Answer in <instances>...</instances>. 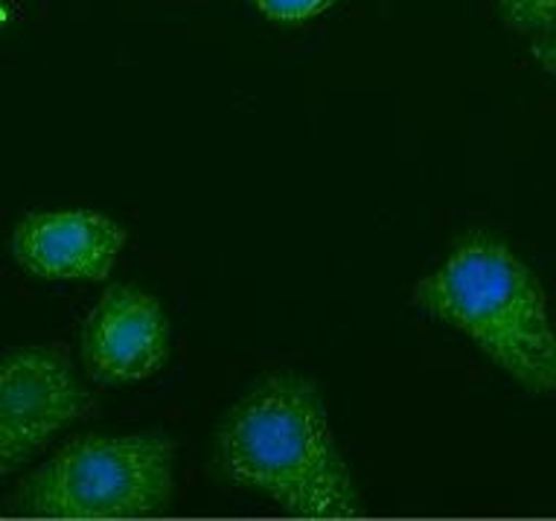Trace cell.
Instances as JSON below:
<instances>
[{
    "label": "cell",
    "instance_id": "cell-1",
    "mask_svg": "<svg viewBox=\"0 0 556 521\" xmlns=\"http://www.w3.org/2000/svg\"><path fill=\"white\" fill-rule=\"evenodd\" d=\"M216 475L303 519L362 516L318 384L301 373L256 382L216 429Z\"/></svg>",
    "mask_w": 556,
    "mask_h": 521
},
{
    "label": "cell",
    "instance_id": "cell-4",
    "mask_svg": "<svg viewBox=\"0 0 556 521\" xmlns=\"http://www.w3.org/2000/svg\"><path fill=\"white\" fill-rule=\"evenodd\" d=\"M91 405L64 350L21 347L0 356V481L27 467Z\"/></svg>",
    "mask_w": 556,
    "mask_h": 521
},
{
    "label": "cell",
    "instance_id": "cell-7",
    "mask_svg": "<svg viewBox=\"0 0 556 521\" xmlns=\"http://www.w3.org/2000/svg\"><path fill=\"white\" fill-rule=\"evenodd\" d=\"M504 24L519 33L556 27V0H498Z\"/></svg>",
    "mask_w": 556,
    "mask_h": 521
},
{
    "label": "cell",
    "instance_id": "cell-8",
    "mask_svg": "<svg viewBox=\"0 0 556 521\" xmlns=\"http://www.w3.org/2000/svg\"><path fill=\"white\" fill-rule=\"evenodd\" d=\"M254 10L274 24H303L324 15L338 0H251Z\"/></svg>",
    "mask_w": 556,
    "mask_h": 521
},
{
    "label": "cell",
    "instance_id": "cell-9",
    "mask_svg": "<svg viewBox=\"0 0 556 521\" xmlns=\"http://www.w3.org/2000/svg\"><path fill=\"white\" fill-rule=\"evenodd\" d=\"M530 53H533V59H536L542 71H547L551 76H556V33H551V36L533 41Z\"/></svg>",
    "mask_w": 556,
    "mask_h": 521
},
{
    "label": "cell",
    "instance_id": "cell-3",
    "mask_svg": "<svg viewBox=\"0 0 556 521\" xmlns=\"http://www.w3.org/2000/svg\"><path fill=\"white\" fill-rule=\"evenodd\" d=\"M175 446L164 434L76 437L21 481L15 510L41 519H143L175 498Z\"/></svg>",
    "mask_w": 556,
    "mask_h": 521
},
{
    "label": "cell",
    "instance_id": "cell-2",
    "mask_svg": "<svg viewBox=\"0 0 556 521\" xmlns=\"http://www.w3.org/2000/svg\"><path fill=\"white\" fill-rule=\"evenodd\" d=\"M410 303L455 327L533 396H556V332L545 289L510 247L466 237L452 256L410 289Z\"/></svg>",
    "mask_w": 556,
    "mask_h": 521
},
{
    "label": "cell",
    "instance_id": "cell-5",
    "mask_svg": "<svg viewBox=\"0 0 556 521\" xmlns=\"http://www.w3.org/2000/svg\"><path fill=\"white\" fill-rule=\"evenodd\" d=\"M169 358V327L155 294L111 285L83 327V365L97 384L143 382Z\"/></svg>",
    "mask_w": 556,
    "mask_h": 521
},
{
    "label": "cell",
    "instance_id": "cell-6",
    "mask_svg": "<svg viewBox=\"0 0 556 521\" xmlns=\"http://www.w3.org/2000/svg\"><path fill=\"white\" fill-rule=\"evenodd\" d=\"M126 245V230L93 211L29 213L12 233V256L41 280H105Z\"/></svg>",
    "mask_w": 556,
    "mask_h": 521
}]
</instances>
